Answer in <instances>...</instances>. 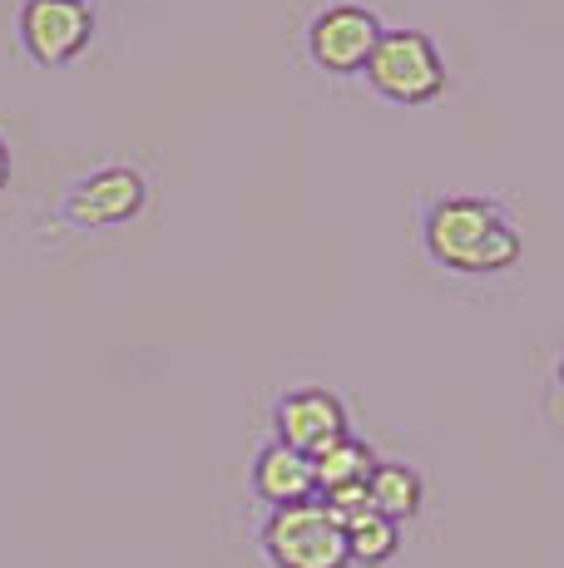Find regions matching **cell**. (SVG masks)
Instances as JSON below:
<instances>
[{
  "instance_id": "6da1fadb",
  "label": "cell",
  "mask_w": 564,
  "mask_h": 568,
  "mask_svg": "<svg viewBox=\"0 0 564 568\" xmlns=\"http://www.w3.org/2000/svg\"><path fill=\"white\" fill-rule=\"evenodd\" d=\"M426 247L455 272H505L520 257V233L495 203L441 199L426 217Z\"/></svg>"
},
{
  "instance_id": "7a4b0ae2",
  "label": "cell",
  "mask_w": 564,
  "mask_h": 568,
  "mask_svg": "<svg viewBox=\"0 0 564 568\" xmlns=\"http://www.w3.org/2000/svg\"><path fill=\"white\" fill-rule=\"evenodd\" d=\"M362 70L372 90L386 94L392 104H431L446 90V64L421 30H382Z\"/></svg>"
},
{
  "instance_id": "3957f363",
  "label": "cell",
  "mask_w": 564,
  "mask_h": 568,
  "mask_svg": "<svg viewBox=\"0 0 564 568\" xmlns=\"http://www.w3.org/2000/svg\"><path fill=\"white\" fill-rule=\"evenodd\" d=\"M263 549L278 568H346V539L342 524L322 499L273 509L263 529Z\"/></svg>"
},
{
  "instance_id": "277c9868",
  "label": "cell",
  "mask_w": 564,
  "mask_h": 568,
  "mask_svg": "<svg viewBox=\"0 0 564 568\" xmlns=\"http://www.w3.org/2000/svg\"><path fill=\"white\" fill-rule=\"evenodd\" d=\"M20 36L26 50L40 64H64L74 60L94 36V16L84 0H26L20 10Z\"/></svg>"
},
{
  "instance_id": "5b68a950",
  "label": "cell",
  "mask_w": 564,
  "mask_h": 568,
  "mask_svg": "<svg viewBox=\"0 0 564 568\" xmlns=\"http://www.w3.org/2000/svg\"><path fill=\"white\" fill-rule=\"evenodd\" d=\"M273 420H278V445L308 455V460H312V455H322L332 440H342V435H346L342 400L332 396V390H322V386L288 390V396L278 400Z\"/></svg>"
},
{
  "instance_id": "8992f818",
  "label": "cell",
  "mask_w": 564,
  "mask_h": 568,
  "mask_svg": "<svg viewBox=\"0 0 564 568\" xmlns=\"http://www.w3.org/2000/svg\"><path fill=\"white\" fill-rule=\"evenodd\" d=\"M376 40H382V26H376V16L372 10H362V6L322 10V16L312 20V30H308L312 60H318L322 70H332V74H356L366 64V54L376 50Z\"/></svg>"
},
{
  "instance_id": "52a82bcc",
  "label": "cell",
  "mask_w": 564,
  "mask_h": 568,
  "mask_svg": "<svg viewBox=\"0 0 564 568\" xmlns=\"http://www.w3.org/2000/svg\"><path fill=\"white\" fill-rule=\"evenodd\" d=\"M144 207V179L134 169H104L94 179H84L70 199V217L74 223H90V227H110L124 223Z\"/></svg>"
},
{
  "instance_id": "ba28073f",
  "label": "cell",
  "mask_w": 564,
  "mask_h": 568,
  "mask_svg": "<svg viewBox=\"0 0 564 568\" xmlns=\"http://www.w3.org/2000/svg\"><path fill=\"white\" fill-rule=\"evenodd\" d=\"M253 489L268 499L273 509H288V505H302V499H318V479H312V460L288 445H268L253 465Z\"/></svg>"
},
{
  "instance_id": "9c48e42d",
  "label": "cell",
  "mask_w": 564,
  "mask_h": 568,
  "mask_svg": "<svg viewBox=\"0 0 564 568\" xmlns=\"http://www.w3.org/2000/svg\"><path fill=\"white\" fill-rule=\"evenodd\" d=\"M421 475L411 465H372V475H366V505L376 509V515H386L392 524L411 519L421 509Z\"/></svg>"
},
{
  "instance_id": "30bf717a",
  "label": "cell",
  "mask_w": 564,
  "mask_h": 568,
  "mask_svg": "<svg viewBox=\"0 0 564 568\" xmlns=\"http://www.w3.org/2000/svg\"><path fill=\"white\" fill-rule=\"evenodd\" d=\"M372 465H376V455L366 450L356 435H342V440H332L322 455H312V479H318V495H332V489H346V485H366Z\"/></svg>"
},
{
  "instance_id": "8fae6325",
  "label": "cell",
  "mask_w": 564,
  "mask_h": 568,
  "mask_svg": "<svg viewBox=\"0 0 564 568\" xmlns=\"http://www.w3.org/2000/svg\"><path fill=\"white\" fill-rule=\"evenodd\" d=\"M342 539H346V564L376 568V564H386L401 549V524L376 515V509H362V515H352L342 524Z\"/></svg>"
},
{
  "instance_id": "7c38bea8",
  "label": "cell",
  "mask_w": 564,
  "mask_h": 568,
  "mask_svg": "<svg viewBox=\"0 0 564 568\" xmlns=\"http://www.w3.org/2000/svg\"><path fill=\"white\" fill-rule=\"evenodd\" d=\"M10 183V149H6V139H0V189Z\"/></svg>"
}]
</instances>
